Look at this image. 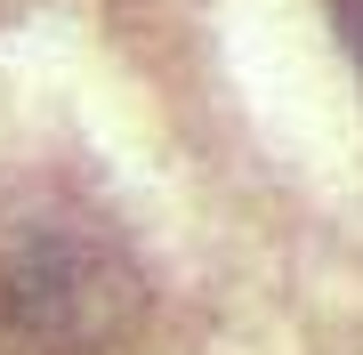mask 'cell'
I'll use <instances>...</instances> for the list:
<instances>
[{
    "label": "cell",
    "instance_id": "1",
    "mask_svg": "<svg viewBox=\"0 0 363 355\" xmlns=\"http://www.w3.org/2000/svg\"><path fill=\"white\" fill-rule=\"evenodd\" d=\"M145 266L73 178L0 170V355H130Z\"/></svg>",
    "mask_w": 363,
    "mask_h": 355
}]
</instances>
